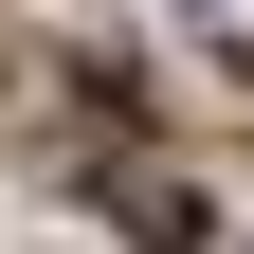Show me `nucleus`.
Listing matches in <instances>:
<instances>
[{"mask_svg": "<svg viewBox=\"0 0 254 254\" xmlns=\"http://www.w3.org/2000/svg\"><path fill=\"white\" fill-rule=\"evenodd\" d=\"M182 37H200V55H236V73H254V0H182Z\"/></svg>", "mask_w": 254, "mask_h": 254, "instance_id": "f257e3e1", "label": "nucleus"}]
</instances>
